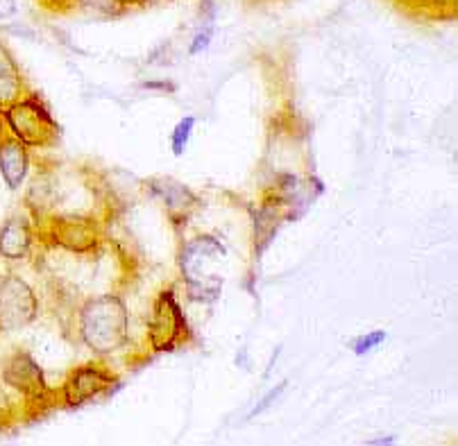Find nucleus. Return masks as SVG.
Instances as JSON below:
<instances>
[{"label": "nucleus", "mask_w": 458, "mask_h": 446, "mask_svg": "<svg viewBox=\"0 0 458 446\" xmlns=\"http://www.w3.org/2000/svg\"><path fill=\"white\" fill-rule=\"evenodd\" d=\"M64 326L96 358H109L130 347V311L121 290L84 297Z\"/></svg>", "instance_id": "nucleus-1"}, {"label": "nucleus", "mask_w": 458, "mask_h": 446, "mask_svg": "<svg viewBox=\"0 0 458 446\" xmlns=\"http://www.w3.org/2000/svg\"><path fill=\"white\" fill-rule=\"evenodd\" d=\"M227 261V248L211 233H195L180 238L175 254V267L180 283L191 301L211 304L223 290V265Z\"/></svg>", "instance_id": "nucleus-2"}, {"label": "nucleus", "mask_w": 458, "mask_h": 446, "mask_svg": "<svg viewBox=\"0 0 458 446\" xmlns=\"http://www.w3.org/2000/svg\"><path fill=\"white\" fill-rule=\"evenodd\" d=\"M0 381L19 399L28 422L59 408V390L50 388L41 365L23 347H14L0 358Z\"/></svg>", "instance_id": "nucleus-3"}, {"label": "nucleus", "mask_w": 458, "mask_h": 446, "mask_svg": "<svg viewBox=\"0 0 458 446\" xmlns=\"http://www.w3.org/2000/svg\"><path fill=\"white\" fill-rule=\"evenodd\" d=\"M191 340H193V331H191L189 320L182 311L177 286L171 283V286L161 288L157 292L150 313H148L141 360L157 354L182 349V347L189 345Z\"/></svg>", "instance_id": "nucleus-4"}, {"label": "nucleus", "mask_w": 458, "mask_h": 446, "mask_svg": "<svg viewBox=\"0 0 458 446\" xmlns=\"http://www.w3.org/2000/svg\"><path fill=\"white\" fill-rule=\"evenodd\" d=\"M35 224L39 248L64 249L71 254H93L107 243V223L93 215L48 218Z\"/></svg>", "instance_id": "nucleus-5"}, {"label": "nucleus", "mask_w": 458, "mask_h": 446, "mask_svg": "<svg viewBox=\"0 0 458 446\" xmlns=\"http://www.w3.org/2000/svg\"><path fill=\"white\" fill-rule=\"evenodd\" d=\"M3 121H5L7 131L30 150H48L57 146L62 139L57 121L50 116L48 107L37 93H28L14 105L3 109Z\"/></svg>", "instance_id": "nucleus-6"}, {"label": "nucleus", "mask_w": 458, "mask_h": 446, "mask_svg": "<svg viewBox=\"0 0 458 446\" xmlns=\"http://www.w3.org/2000/svg\"><path fill=\"white\" fill-rule=\"evenodd\" d=\"M121 385V376L116 369L109 367L105 358L89 360V363L75 365L64 376V383L59 385V408L87 406L93 399L109 397L114 390Z\"/></svg>", "instance_id": "nucleus-7"}, {"label": "nucleus", "mask_w": 458, "mask_h": 446, "mask_svg": "<svg viewBox=\"0 0 458 446\" xmlns=\"http://www.w3.org/2000/svg\"><path fill=\"white\" fill-rule=\"evenodd\" d=\"M41 316L37 290L19 272H0V335L16 333L35 324Z\"/></svg>", "instance_id": "nucleus-8"}, {"label": "nucleus", "mask_w": 458, "mask_h": 446, "mask_svg": "<svg viewBox=\"0 0 458 446\" xmlns=\"http://www.w3.org/2000/svg\"><path fill=\"white\" fill-rule=\"evenodd\" d=\"M141 190L146 198L155 199V202L159 204L161 211L166 214L168 223H171L177 231L189 227L191 220L195 218V214H198L202 206L200 198H198L189 186L166 175L148 177V180H143Z\"/></svg>", "instance_id": "nucleus-9"}, {"label": "nucleus", "mask_w": 458, "mask_h": 446, "mask_svg": "<svg viewBox=\"0 0 458 446\" xmlns=\"http://www.w3.org/2000/svg\"><path fill=\"white\" fill-rule=\"evenodd\" d=\"M39 238L32 215L14 214L0 224V258L7 263H23L37 257Z\"/></svg>", "instance_id": "nucleus-10"}, {"label": "nucleus", "mask_w": 458, "mask_h": 446, "mask_svg": "<svg viewBox=\"0 0 458 446\" xmlns=\"http://www.w3.org/2000/svg\"><path fill=\"white\" fill-rule=\"evenodd\" d=\"M248 211L250 220H252V252L259 258L273 243L279 229L286 223H293V215L277 199L266 198V195H259V199L250 204Z\"/></svg>", "instance_id": "nucleus-11"}, {"label": "nucleus", "mask_w": 458, "mask_h": 446, "mask_svg": "<svg viewBox=\"0 0 458 446\" xmlns=\"http://www.w3.org/2000/svg\"><path fill=\"white\" fill-rule=\"evenodd\" d=\"M32 175V155L30 147L5 131L0 136V177L10 190H19Z\"/></svg>", "instance_id": "nucleus-12"}, {"label": "nucleus", "mask_w": 458, "mask_h": 446, "mask_svg": "<svg viewBox=\"0 0 458 446\" xmlns=\"http://www.w3.org/2000/svg\"><path fill=\"white\" fill-rule=\"evenodd\" d=\"M30 88L23 78L19 62L14 59L12 50L0 39V109L10 107L16 100L28 96Z\"/></svg>", "instance_id": "nucleus-13"}, {"label": "nucleus", "mask_w": 458, "mask_h": 446, "mask_svg": "<svg viewBox=\"0 0 458 446\" xmlns=\"http://www.w3.org/2000/svg\"><path fill=\"white\" fill-rule=\"evenodd\" d=\"M69 7L93 21H112L127 12L121 0H69Z\"/></svg>", "instance_id": "nucleus-14"}, {"label": "nucleus", "mask_w": 458, "mask_h": 446, "mask_svg": "<svg viewBox=\"0 0 458 446\" xmlns=\"http://www.w3.org/2000/svg\"><path fill=\"white\" fill-rule=\"evenodd\" d=\"M25 422H28V417H25L23 406L10 392V388L0 381V431H10V428Z\"/></svg>", "instance_id": "nucleus-15"}, {"label": "nucleus", "mask_w": 458, "mask_h": 446, "mask_svg": "<svg viewBox=\"0 0 458 446\" xmlns=\"http://www.w3.org/2000/svg\"><path fill=\"white\" fill-rule=\"evenodd\" d=\"M214 25H216V7L211 0H207L200 12V28L195 29L193 39H191L189 44L191 57H193V55H200L205 48H209L211 39H214Z\"/></svg>", "instance_id": "nucleus-16"}, {"label": "nucleus", "mask_w": 458, "mask_h": 446, "mask_svg": "<svg viewBox=\"0 0 458 446\" xmlns=\"http://www.w3.org/2000/svg\"><path fill=\"white\" fill-rule=\"evenodd\" d=\"M395 3L413 14L431 16V19H447L456 14V0H395Z\"/></svg>", "instance_id": "nucleus-17"}, {"label": "nucleus", "mask_w": 458, "mask_h": 446, "mask_svg": "<svg viewBox=\"0 0 458 446\" xmlns=\"http://www.w3.org/2000/svg\"><path fill=\"white\" fill-rule=\"evenodd\" d=\"M193 127H195V118L193 116H184L175 127H173L171 134V150L175 156L184 155L186 146H189L191 136H193Z\"/></svg>", "instance_id": "nucleus-18"}, {"label": "nucleus", "mask_w": 458, "mask_h": 446, "mask_svg": "<svg viewBox=\"0 0 458 446\" xmlns=\"http://www.w3.org/2000/svg\"><path fill=\"white\" fill-rule=\"evenodd\" d=\"M386 340H388V333H386V331L372 329V331H368V333L359 335L356 340H352L350 347L356 356H366V354H370L372 349H377V347L384 345Z\"/></svg>", "instance_id": "nucleus-19"}, {"label": "nucleus", "mask_w": 458, "mask_h": 446, "mask_svg": "<svg viewBox=\"0 0 458 446\" xmlns=\"http://www.w3.org/2000/svg\"><path fill=\"white\" fill-rule=\"evenodd\" d=\"M284 390H286V383H282V385H277V388H275V390H270V392L266 394V397L261 399V401H259L257 406L252 408V413L248 415V419H254V417H257V415H261V413H264V410H268V408L273 406L275 399H277L279 394L284 392Z\"/></svg>", "instance_id": "nucleus-20"}, {"label": "nucleus", "mask_w": 458, "mask_h": 446, "mask_svg": "<svg viewBox=\"0 0 458 446\" xmlns=\"http://www.w3.org/2000/svg\"><path fill=\"white\" fill-rule=\"evenodd\" d=\"M19 12V3L16 0H0V21H7L16 16Z\"/></svg>", "instance_id": "nucleus-21"}, {"label": "nucleus", "mask_w": 458, "mask_h": 446, "mask_svg": "<svg viewBox=\"0 0 458 446\" xmlns=\"http://www.w3.org/2000/svg\"><path fill=\"white\" fill-rule=\"evenodd\" d=\"M39 5L50 7V10H66L69 7V0H37Z\"/></svg>", "instance_id": "nucleus-22"}, {"label": "nucleus", "mask_w": 458, "mask_h": 446, "mask_svg": "<svg viewBox=\"0 0 458 446\" xmlns=\"http://www.w3.org/2000/svg\"><path fill=\"white\" fill-rule=\"evenodd\" d=\"M121 5L125 7V10H130V7H143V5H148V0H121Z\"/></svg>", "instance_id": "nucleus-23"}, {"label": "nucleus", "mask_w": 458, "mask_h": 446, "mask_svg": "<svg viewBox=\"0 0 458 446\" xmlns=\"http://www.w3.org/2000/svg\"><path fill=\"white\" fill-rule=\"evenodd\" d=\"M390 442H395L393 437H384V440H372L370 444H390Z\"/></svg>", "instance_id": "nucleus-24"}, {"label": "nucleus", "mask_w": 458, "mask_h": 446, "mask_svg": "<svg viewBox=\"0 0 458 446\" xmlns=\"http://www.w3.org/2000/svg\"><path fill=\"white\" fill-rule=\"evenodd\" d=\"M7 127H5V121H3V109H0V136L5 134Z\"/></svg>", "instance_id": "nucleus-25"}]
</instances>
